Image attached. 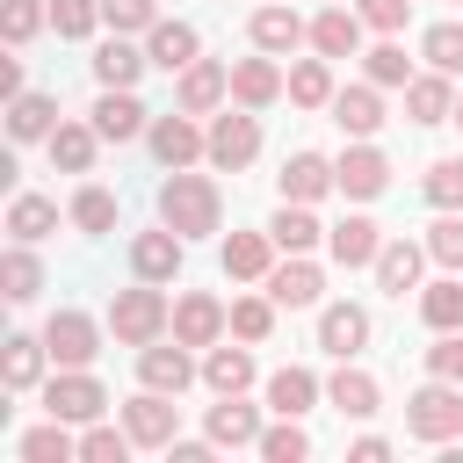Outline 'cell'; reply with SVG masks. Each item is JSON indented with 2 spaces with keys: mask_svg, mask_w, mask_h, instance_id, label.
Segmentation results:
<instances>
[{
  "mask_svg": "<svg viewBox=\"0 0 463 463\" xmlns=\"http://www.w3.org/2000/svg\"><path fill=\"white\" fill-rule=\"evenodd\" d=\"M268 405H275L282 420L311 412V405H318V376H311V369H275V376H268Z\"/></svg>",
  "mask_w": 463,
  "mask_h": 463,
  "instance_id": "cell-30",
  "label": "cell"
},
{
  "mask_svg": "<svg viewBox=\"0 0 463 463\" xmlns=\"http://www.w3.org/2000/svg\"><path fill=\"white\" fill-rule=\"evenodd\" d=\"M22 456H29V463H72V456H80V441L65 434V420H43V427H29V434H22Z\"/></svg>",
  "mask_w": 463,
  "mask_h": 463,
  "instance_id": "cell-40",
  "label": "cell"
},
{
  "mask_svg": "<svg viewBox=\"0 0 463 463\" xmlns=\"http://www.w3.org/2000/svg\"><path fill=\"white\" fill-rule=\"evenodd\" d=\"M43 22H51V7H43V0H7V7H0V29H7V43H29Z\"/></svg>",
  "mask_w": 463,
  "mask_h": 463,
  "instance_id": "cell-47",
  "label": "cell"
},
{
  "mask_svg": "<svg viewBox=\"0 0 463 463\" xmlns=\"http://www.w3.org/2000/svg\"><path fill=\"white\" fill-rule=\"evenodd\" d=\"M427 376H449V383H463V326H456V333H441V340L427 347Z\"/></svg>",
  "mask_w": 463,
  "mask_h": 463,
  "instance_id": "cell-52",
  "label": "cell"
},
{
  "mask_svg": "<svg viewBox=\"0 0 463 463\" xmlns=\"http://www.w3.org/2000/svg\"><path fill=\"white\" fill-rule=\"evenodd\" d=\"M326 246H333V260H340V268H376V253H383V232H376L369 217H340V224L326 232Z\"/></svg>",
  "mask_w": 463,
  "mask_h": 463,
  "instance_id": "cell-21",
  "label": "cell"
},
{
  "mask_svg": "<svg viewBox=\"0 0 463 463\" xmlns=\"http://www.w3.org/2000/svg\"><path fill=\"white\" fill-rule=\"evenodd\" d=\"M405 7H412V0H354V14H362L369 29H383V36L405 29Z\"/></svg>",
  "mask_w": 463,
  "mask_h": 463,
  "instance_id": "cell-53",
  "label": "cell"
},
{
  "mask_svg": "<svg viewBox=\"0 0 463 463\" xmlns=\"http://www.w3.org/2000/svg\"><path fill=\"white\" fill-rule=\"evenodd\" d=\"M203 383H210L217 398H224V391H246V383H253V354H246V347H210Z\"/></svg>",
  "mask_w": 463,
  "mask_h": 463,
  "instance_id": "cell-39",
  "label": "cell"
},
{
  "mask_svg": "<svg viewBox=\"0 0 463 463\" xmlns=\"http://www.w3.org/2000/svg\"><path fill=\"white\" fill-rule=\"evenodd\" d=\"M210 449H217V441H166L174 463H210Z\"/></svg>",
  "mask_w": 463,
  "mask_h": 463,
  "instance_id": "cell-54",
  "label": "cell"
},
{
  "mask_svg": "<svg viewBox=\"0 0 463 463\" xmlns=\"http://www.w3.org/2000/svg\"><path fill=\"white\" fill-rule=\"evenodd\" d=\"M43 347H51V362H58V369H87V362L101 354V326H94L87 311H51Z\"/></svg>",
  "mask_w": 463,
  "mask_h": 463,
  "instance_id": "cell-5",
  "label": "cell"
},
{
  "mask_svg": "<svg viewBox=\"0 0 463 463\" xmlns=\"http://www.w3.org/2000/svg\"><path fill=\"white\" fill-rule=\"evenodd\" d=\"M246 29H253V51H275V58H282V51H297V43L311 36V29L297 22V7H289V0L253 7V22H246Z\"/></svg>",
  "mask_w": 463,
  "mask_h": 463,
  "instance_id": "cell-16",
  "label": "cell"
},
{
  "mask_svg": "<svg viewBox=\"0 0 463 463\" xmlns=\"http://www.w3.org/2000/svg\"><path fill=\"white\" fill-rule=\"evenodd\" d=\"M268 232H275V246H282V253H311V246H318V232H326V224H318V217H311V203H282V210H275V224H268Z\"/></svg>",
  "mask_w": 463,
  "mask_h": 463,
  "instance_id": "cell-34",
  "label": "cell"
},
{
  "mask_svg": "<svg viewBox=\"0 0 463 463\" xmlns=\"http://www.w3.org/2000/svg\"><path fill=\"white\" fill-rule=\"evenodd\" d=\"M72 224H80L87 239H101V232L116 224V195H109V188H80V195H72Z\"/></svg>",
  "mask_w": 463,
  "mask_h": 463,
  "instance_id": "cell-41",
  "label": "cell"
},
{
  "mask_svg": "<svg viewBox=\"0 0 463 463\" xmlns=\"http://www.w3.org/2000/svg\"><path fill=\"white\" fill-rule=\"evenodd\" d=\"M333 123H340L347 137H376V130H383V94H376V80H369V87H340V94H333Z\"/></svg>",
  "mask_w": 463,
  "mask_h": 463,
  "instance_id": "cell-20",
  "label": "cell"
},
{
  "mask_svg": "<svg viewBox=\"0 0 463 463\" xmlns=\"http://www.w3.org/2000/svg\"><path fill=\"white\" fill-rule=\"evenodd\" d=\"M152 152H159L166 174H174V166H195V159H210V130H195L188 109H181V116H152Z\"/></svg>",
  "mask_w": 463,
  "mask_h": 463,
  "instance_id": "cell-9",
  "label": "cell"
},
{
  "mask_svg": "<svg viewBox=\"0 0 463 463\" xmlns=\"http://www.w3.org/2000/svg\"><path fill=\"white\" fill-rule=\"evenodd\" d=\"M232 333L239 340H268L275 333V297H239L232 304Z\"/></svg>",
  "mask_w": 463,
  "mask_h": 463,
  "instance_id": "cell-46",
  "label": "cell"
},
{
  "mask_svg": "<svg viewBox=\"0 0 463 463\" xmlns=\"http://www.w3.org/2000/svg\"><path fill=\"white\" fill-rule=\"evenodd\" d=\"M43 145H51V166H65V174H87V166H94V145H101V130H94V123H58Z\"/></svg>",
  "mask_w": 463,
  "mask_h": 463,
  "instance_id": "cell-28",
  "label": "cell"
},
{
  "mask_svg": "<svg viewBox=\"0 0 463 463\" xmlns=\"http://www.w3.org/2000/svg\"><path fill=\"white\" fill-rule=\"evenodd\" d=\"M166 326H174V304H166L152 282H137V289H116V297H109V333H116L123 347H152Z\"/></svg>",
  "mask_w": 463,
  "mask_h": 463,
  "instance_id": "cell-2",
  "label": "cell"
},
{
  "mask_svg": "<svg viewBox=\"0 0 463 463\" xmlns=\"http://www.w3.org/2000/svg\"><path fill=\"white\" fill-rule=\"evenodd\" d=\"M0 289H7V304H29L36 289H43V268H36V253L14 239L7 246V260H0Z\"/></svg>",
  "mask_w": 463,
  "mask_h": 463,
  "instance_id": "cell-38",
  "label": "cell"
},
{
  "mask_svg": "<svg viewBox=\"0 0 463 463\" xmlns=\"http://www.w3.org/2000/svg\"><path fill=\"white\" fill-rule=\"evenodd\" d=\"M268 253H275V232H232L224 239V275L232 282H268Z\"/></svg>",
  "mask_w": 463,
  "mask_h": 463,
  "instance_id": "cell-24",
  "label": "cell"
},
{
  "mask_svg": "<svg viewBox=\"0 0 463 463\" xmlns=\"http://www.w3.org/2000/svg\"><path fill=\"white\" fill-rule=\"evenodd\" d=\"M101 22H109L116 36H137V29L159 22V7H152V0H101Z\"/></svg>",
  "mask_w": 463,
  "mask_h": 463,
  "instance_id": "cell-50",
  "label": "cell"
},
{
  "mask_svg": "<svg viewBox=\"0 0 463 463\" xmlns=\"http://www.w3.org/2000/svg\"><path fill=\"white\" fill-rule=\"evenodd\" d=\"M101 22V0H51V29L58 36H94Z\"/></svg>",
  "mask_w": 463,
  "mask_h": 463,
  "instance_id": "cell-48",
  "label": "cell"
},
{
  "mask_svg": "<svg viewBox=\"0 0 463 463\" xmlns=\"http://www.w3.org/2000/svg\"><path fill=\"white\" fill-rule=\"evenodd\" d=\"M318 289H326V275L304 260V253H289L282 268H268V297L275 304H289V311H304V304H318Z\"/></svg>",
  "mask_w": 463,
  "mask_h": 463,
  "instance_id": "cell-22",
  "label": "cell"
},
{
  "mask_svg": "<svg viewBox=\"0 0 463 463\" xmlns=\"http://www.w3.org/2000/svg\"><path fill=\"white\" fill-rule=\"evenodd\" d=\"M405 434H412V441H449V434H463V391H456L449 376L420 383V391L405 398Z\"/></svg>",
  "mask_w": 463,
  "mask_h": 463,
  "instance_id": "cell-3",
  "label": "cell"
},
{
  "mask_svg": "<svg viewBox=\"0 0 463 463\" xmlns=\"http://www.w3.org/2000/svg\"><path fill=\"white\" fill-rule=\"evenodd\" d=\"M362 29H369V22H362L354 7H326V14L311 22V51H318V58H354V51H362Z\"/></svg>",
  "mask_w": 463,
  "mask_h": 463,
  "instance_id": "cell-19",
  "label": "cell"
},
{
  "mask_svg": "<svg viewBox=\"0 0 463 463\" xmlns=\"http://www.w3.org/2000/svg\"><path fill=\"white\" fill-rule=\"evenodd\" d=\"M420 188H427V203H434V210H463V159H434Z\"/></svg>",
  "mask_w": 463,
  "mask_h": 463,
  "instance_id": "cell-45",
  "label": "cell"
},
{
  "mask_svg": "<svg viewBox=\"0 0 463 463\" xmlns=\"http://www.w3.org/2000/svg\"><path fill=\"white\" fill-rule=\"evenodd\" d=\"M405 116H412V123H449V116H456L449 72H420V80H405Z\"/></svg>",
  "mask_w": 463,
  "mask_h": 463,
  "instance_id": "cell-26",
  "label": "cell"
},
{
  "mask_svg": "<svg viewBox=\"0 0 463 463\" xmlns=\"http://www.w3.org/2000/svg\"><path fill=\"white\" fill-rule=\"evenodd\" d=\"M362 65H369V80H376V87H405V80H412V65H405V51H398V43H376Z\"/></svg>",
  "mask_w": 463,
  "mask_h": 463,
  "instance_id": "cell-51",
  "label": "cell"
},
{
  "mask_svg": "<svg viewBox=\"0 0 463 463\" xmlns=\"http://www.w3.org/2000/svg\"><path fill=\"white\" fill-rule=\"evenodd\" d=\"M289 101H297V109H333V65H326V58L289 65Z\"/></svg>",
  "mask_w": 463,
  "mask_h": 463,
  "instance_id": "cell-37",
  "label": "cell"
},
{
  "mask_svg": "<svg viewBox=\"0 0 463 463\" xmlns=\"http://www.w3.org/2000/svg\"><path fill=\"white\" fill-rule=\"evenodd\" d=\"M101 405H109V391H101L87 369H58V376L43 383V412H51V420H65V427H94V420H101Z\"/></svg>",
  "mask_w": 463,
  "mask_h": 463,
  "instance_id": "cell-4",
  "label": "cell"
},
{
  "mask_svg": "<svg viewBox=\"0 0 463 463\" xmlns=\"http://www.w3.org/2000/svg\"><path fill=\"white\" fill-rule=\"evenodd\" d=\"M333 181H340V195H354V203H376V195L391 188V159H383L376 145H347V152L333 159Z\"/></svg>",
  "mask_w": 463,
  "mask_h": 463,
  "instance_id": "cell-8",
  "label": "cell"
},
{
  "mask_svg": "<svg viewBox=\"0 0 463 463\" xmlns=\"http://www.w3.org/2000/svg\"><path fill=\"white\" fill-rule=\"evenodd\" d=\"M181 246H188V239H181L174 224L137 232V239H130V275H137V282H174V275H181Z\"/></svg>",
  "mask_w": 463,
  "mask_h": 463,
  "instance_id": "cell-10",
  "label": "cell"
},
{
  "mask_svg": "<svg viewBox=\"0 0 463 463\" xmlns=\"http://www.w3.org/2000/svg\"><path fill=\"white\" fill-rule=\"evenodd\" d=\"M210 441H217V449H260V412H253L239 391H224V398L210 405Z\"/></svg>",
  "mask_w": 463,
  "mask_h": 463,
  "instance_id": "cell-15",
  "label": "cell"
},
{
  "mask_svg": "<svg viewBox=\"0 0 463 463\" xmlns=\"http://www.w3.org/2000/svg\"><path fill=\"white\" fill-rule=\"evenodd\" d=\"M260 456H268V463H304V456H311V434H304L297 420H282V427H260Z\"/></svg>",
  "mask_w": 463,
  "mask_h": 463,
  "instance_id": "cell-43",
  "label": "cell"
},
{
  "mask_svg": "<svg viewBox=\"0 0 463 463\" xmlns=\"http://www.w3.org/2000/svg\"><path fill=\"white\" fill-rule=\"evenodd\" d=\"M383 456H391L383 434H362V441H354V463H383Z\"/></svg>",
  "mask_w": 463,
  "mask_h": 463,
  "instance_id": "cell-55",
  "label": "cell"
},
{
  "mask_svg": "<svg viewBox=\"0 0 463 463\" xmlns=\"http://www.w3.org/2000/svg\"><path fill=\"white\" fill-rule=\"evenodd\" d=\"M130 449H137V441H130V427L116 434V427H101V420H94V427L80 434V463H123Z\"/></svg>",
  "mask_w": 463,
  "mask_h": 463,
  "instance_id": "cell-42",
  "label": "cell"
},
{
  "mask_svg": "<svg viewBox=\"0 0 463 463\" xmlns=\"http://www.w3.org/2000/svg\"><path fill=\"white\" fill-rule=\"evenodd\" d=\"M427 253L463 275V217H434V224H427Z\"/></svg>",
  "mask_w": 463,
  "mask_h": 463,
  "instance_id": "cell-49",
  "label": "cell"
},
{
  "mask_svg": "<svg viewBox=\"0 0 463 463\" xmlns=\"http://www.w3.org/2000/svg\"><path fill=\"white\" fill-rule=\"evenodd\" d=\"M318 347L340 354V362L362 354V347H369V311H362V304H326V311H318Z\"/></svg>",
  "mask_w": 463,
  "mask_h": 463,
  "instance_id": "cell-14",
  "label": "cell"
},
{
  "mask_svg": "<svg viewBox=\"0 0 463 463\" xmlns=\"http://www.w3.org/2000/svg\"><path fill=\"white\" fill-rule=\"evenodd\" d=\"M224 326H232V311H224L217 297H203V289H188V297L174 304V340H181V347H217Z\"/></svg>",
  "mask_w": 463,
  "mask_h": 463,
  "instance_id": "cell-11",
  "label": "cell"
},
{
  "mask_svg": "<svg viewBox=\"0 0 463 463\" xmlns=\"http://www.w3.org/2000/svg\"><path fill=\"white\" fill-rule=\"evenodd\" d=\"M420 318H427L434 333H456V326H463V282H456V268L420 289Z\"/></svg>",
  "mask_w": 463,
  "mask_h": 463,
  "instance_id": "cell-32",
  "label": "cell"
},
{
  "mask_svg": "<svg viewBox=\"0 0 463 463\" xmlns=\"http://www.w3.org/2000/svg\"><path fill=\"white\" fill-rule=\"evenodd\" d=\"M137 376H145L152 391H174V398H181V391L195 383V362H188V347H181V340H174V347H159V340H152V347H137Z\"/></svg>",
  "mask_w": 463,
  "mask_h": 463,
  "instance_id": "cell-18",
  "label": "cell"
},
{
  "mask_svg": "<svg viewBox=\"0 0 463 463\" xmlns=\"http://www.w3.org/2000/svg\"><path fill=\"white\" fill-rule=\"evenodd\" d=\"M51 130H58V101H51V94H14V109H7V137L29 145V137H51Z\"/></svg>",
  "mask_w": 463,
  "mask_h": 463,
  "instance_id": "cell-29",
  "label": "cell"
},
{
  "mask_svg": "<svg viewBox=\"0 0 463 463\" xmlns=\"http://www.w3.org/2000/svg\"><path fill=\"white\" fill-rule=\"evenodd\" d=\"M174 94H181V109H188V116H210V109L232 94V65L195 58V65H181V87H174Z\"/></svg>",
  "mask_w": 463,
  "mask_h": 463,
  "instance_id": "cell-12",
  "label": "cell"
},
{
  "mask_svg": "<svg viewBox=\"0 0 463 463\" xmlns=\"http://www.w3.org/2000/svg\"><path fill=\"white\" fill-rule=\"evenodd\" d=\"M275 181H282V203H318L326 188H340V181H333V159H326V152H289Z\"/></svg>",
  "mask_w": 463,
  "mask_h": 463,
  "instance_id": "cell-13",
  "label": "cell"
},
{
  "mask_svg": "<svg viewBox=\"0 0 463 463\" xmlns=\"http://www.w3.org/2000/svg\"><path fill=\"white\" fill-rule=\"evenodd\" d=\"M94 130H101L109 145L137 137V130H145V109H137V94H130V87H101V101H94Z\"/></svg>",
  "mask_w": 463,
  "mask_h": 463,
  "instance_id": "cell-23",
  "label": "cell"
},
{
  "mask_svg": "<svg viewBox=\"0 0 463 463\" xmlns=\"http://www.w3.org/2000/svg\"><path fill=\"white\" fill-rule=\"evenodd\" d=\"M420 51H427V65H434V72H463V22H434Z\"/></svg>",
  "mask_w": 463,
  "mask_h": 463,
  "instance_id": "cell-44",
  "label": "cell"
},
{
  "mask_svg": "<svg viewBox=\"0 0 463 463\" xmlns=\"http://www.w3.org/2000/svg\"><path fill=\"white\" fill-rule=\"evenodd\" d=\"M7 232H14L22 246L51 239V232H58V203H43V195H14V203H7Z\"/></svg>",
  "mask_w": 463,
  "mask_h": 463,
  "instance_id": "cell-33",
  "label": "cell"
},
{
  "mask_svg": "<svg viewBox=\"0 0 463 463\" xmlns=\"http://www.w3.org/2000/svg\"><path fill=\"white\" fill-rule=\"evenodd\" d=\"M456 123H463V101H456Z\"/></svg>",
  "mask_w": 463,
  "mask_h": 463,
  "instance_id": "cell-57",
  "label": "cell"
},
{
  "mask_svg": "<svg viewBox=\"0 0 463 463\" xmlns=\"http://www.w3.org/2000/svg\"><path fill=\"white\" fill-rule=\"evenodd\" d=\"M326 398H333L347 420H369V412L383 405V391H376V376H369V369H340V376L326 383Z\"/></svg>",
  "mask_w": 463,
  "mask_h": 463,
  "instance_id": "cell-31",
  "label": "cell"
},
{
  "mask_svg": "<svg viewBox=\"0 0 463 463\" xmlns=\"http://www.w3.org/2000/svg\"><path fill=\"white\" fill-rule=\"evenodd\" d=\"M282 87H289V80L275 72V51H260V58H239V65H232V101H239V109H268Z\"/></svg>",
  "mask_w": 463,
  "mask_h": 463,
  "instance_id": "cell-17",
  "label": "cell"
},
{
  "mask_svg": "<svg viewBox=\"0 0 463 463\" xmlns=\"http://www.w3.org/2000/svg\"><path fill=\"white\" fill-rule=\"evenodd\" d=\"M326 7H347V0H326Z\"/></svg>",
  "mask_w": 463,
  "mask_h": 463,
  "instance_id": "cell-56",
  "label": "cell"
},
{
  "mask_svg": "<svg viewBox=\"0 0 463 463\" xmlns=\"http://www.w3.org/2000/svg\"><path fill=\"white\" fill-rule=\"evenodd\" d=\"M420 260H427V246H412V239H383V253H376V282H383V297L420 289Z\"/></svg>",
  "mask_w": 463,
  "mask_h": 463,
  "instance_id": "cell-25",
  "label": "cell"
},
{
  "mask_svg": "<svg viewBox=\"0 0 463 463\" xmlns=\"http://www.w3.org/2000/svg\"><path fill=\"white\" fill-rule=\"evenodd\" d=\"M145 65H152V58H145V51H130L123 36H109V43L94 51V80H101V87H130Z\"/></svg>",
  "mask_w": 463,
  "mask_h": 463,
  "instance_id": "cell-36",
  "label": "cell"
},
{
  "mask_svg": "<svg viewBox=\"0 0 463 463\" xmlns=\"http://www.w3.org/2000/svg\"><path fill=\"white\" fill-rule=\"evenodd\" d=\"M123 427H130V441L137 449H166L174 441V427H181V412H174V391H137L130 405H123Z\"/></svg>",
  "mask_w": 463,
  "mask_h": 463,
  "instance_id": "cell-7",
  "label": "cell"
},
{
  "mask_svg": "<svg viewBox=\"0 0 463 463\" xmlns=\"http://www.w3.org/2000/svg\"><path fill=\"white\" fill-rule=\"evenodd\" d=\"M43 354H51L43 340L14 333V340H7V354H0V383H7V391H29V383L43 376Z\"/></svg>",
  "mask_w": 463,
  "mask_h": 463,
  "instance_id": "cell-35",
  "label": "cell"
},
{
  "mask_svg": "<svg viewBox=\"0 0 463 463\" xmlns=\"http://www.w3.org/2000/svg\"><path fill=\"white\" fill-rule=\"evenodd\" d=\"M145 58L166 65V72L195 65V29H188V22H152V29H145Z\"/></svg>",
  "mask_w": 463,
  "mask_h": 463,
  "instance_id": "cell-27",
  "label": "cell"
},
{
  "mask_svg": "<svg viewBox=\"0 0 463 463\" xmlns=\"http://www.w3.org/2000/svg\"><path fill=\"white\" fill-rule=\"evenodd\" d=\"M217 217H224V203H217V181H210V174H188V166H174V174L159 181V224H174L181 239H203V232H217Z\"/></svg>",
  "mask_w": 463,
  "mask_h": 463,
  "instance_id": "cell-1",
  "label": "cell"
},
{
  "mask_svg": "<svg viewBox=\"0 0 463 463\" xmlns=\"http://www.w3.org/2000/svg\"><path fill=\"white\" fill-rule=\"evenodd\" d=\"M253 152H260V123H253V109H224V116H210V166L239 174Z\"/></svg>",
  "mask_w": 463,
  "mask_h": 463,
  "instance_id": "cell-6",
  "label": "cell"
}]
</instances>
